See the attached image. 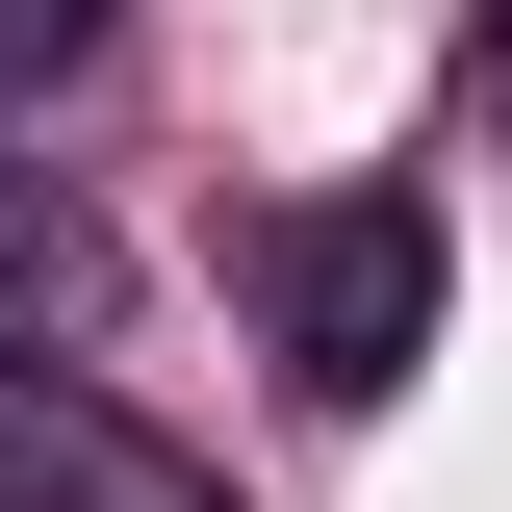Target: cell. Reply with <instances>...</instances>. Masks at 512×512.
Instances as JSON below:
<instances>
[{"label": "cell", "mask_w": 512, "mask_h": 512, "mask_svg": "<svg viewBox=\"0 0 512 512\" xmlns=\"http://www.w3.org/2000/svg\"><path fill=\"white\" fill-rule=\"evenodd\" d=\"M487 103H512V0H487Z\"/></svg>", "instance_id": "cell-5"}, {"label": "cell", "mask_w": 512, "mask_h": 512, "mask_svg": "<svg viewBox=\"0 0 512 512\" xmlns=\"http://www.w3.org/2000/svg\"><path fill=\"white\" fill-rule=\"evenodd\" d=\"M52 52H103V0H0V103H26Z\"/></svg>", "instance_id": "cell-4"}, {"label": "cell", "mask_w": 512, "mask_h": 512, "mask_svg": "<svg viewBox=\"0 0 512 512\" xmlns=\"http://www.w3.org/2000/svg\"><path fill=\"white\" fill-rule=\"evenodd\" d=\"M0 333H103V231L0 180Z\"/></svg>", "instance_id": "cell-3"}, {"label": "cell", "mask_w": 512, "mask_h": 512, "mask_svg": "<svg viewBox=\"0 0 512 512\" xmlns=\"http://www.w3.org/2000/svg\"><path fill=\"white\" fill-rule=\"evenodd\" d=\"M256 308H282V359H308V410H384V384L436 359V205L410 180H333L256 231Z\"/></svg>", "instance_id": "cell-1"}, {"label": "cell", "mask_w": 512, "mask_h": 512, "mask_svg": "<svg viewBox=\"0 0 512 512\" xmlns=\"http://www.w3.org/2000/svg\"><path fill=\"white\" fill-rule=\"evenodd\" d=\"M0 512H231V487H205L154 410H103L77 359H26V333H0Z\"/></svg>", "instance_id": "cell-2"}]
</instances>
